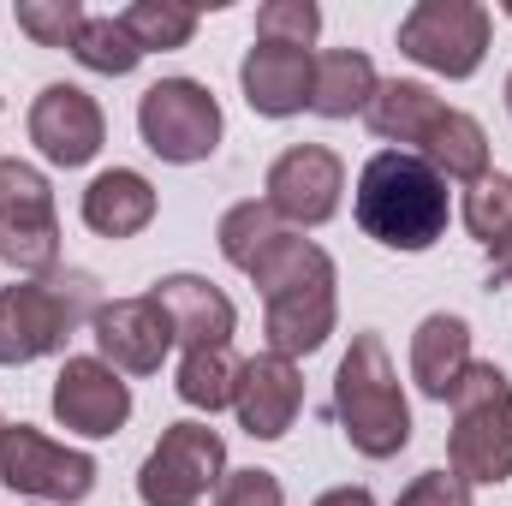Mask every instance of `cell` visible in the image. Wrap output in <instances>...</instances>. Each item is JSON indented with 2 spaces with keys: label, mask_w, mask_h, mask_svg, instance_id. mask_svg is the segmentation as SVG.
<instances>
[{
  "label": "cell",
  "mask_w": 512,
  "mask_h": 506,
  "mask_svg": "<svg viewBox=\"0 0 512 506\" xmlns=\"http://www.w3.org/2000/svg\"><path fill=\"white\" fill-rule=\"evenodd\" d=\"M251 280L262 292V328L268 352L280 358H310L334 334V256L304 233H280L268 251L251 262Z\"/></svg>",
  "instance_id": "obj_1"
},
{
  "label": "cell",
  "mask_w": 512,
  "mask_h": 506,
  "mask_svg": "<svg viewBox=\"0 0 512 506\" xmlns=\"http://www.w3.org/2000/svg\"><path fill=\"white\" fill-rule=\"evenodd\" d=\"M352 209H358V227L376 245L405 256L429 251L447 233V215H453L447 209V179L411 149H382V155L364 161Z\"/></svg>",
  "instance_id": "obj_2"
},
{
  "label": "cell",
  "mask_w": 512,
  "mask_h": 506,
  "mask_svg": "<svg viewBox=\"0 0 512 506\" xmlns=\"http://www.w3.org/2000/svg\"><path fill=\"white\" fill-rule=\"evenodd\" d=\"M334 417L364 459H393L411 447V405L382 334H352V352L334 370Z\"/></svg>",
  "instance_id": "obj_3"
},
{
  "label": "cell",
  "mask_w": 512,
  "mask_h": 506,
  "mask_svg": "<svg viewBox=\"0 0 512 506\" xmlns=\"http://www.w3.org/2000/svg\"><path fill=\"white\" fill-rule=\"evenodd\" d=\"M96 280L90 274H42L0 286V364H36L48 352H66V340L96 316Z\"/></svg>",
  "instance_id": "obj_4"
},
{
  "label": "cell",
  "mask_w": 512,
  "mask_h": 506,
  "mask_svg": "<svg viewBox=\"0 0 512 506\" xmlns=\"http://www.w3.org/2000/svg\"><path fill=\"white\" fill-rule=\"evenodd\" d=\"M453 429H447V471L465 483H507L512 477V381L501 364H471L453 387Z\"/></svg>",
  "instance_id": "obj_5"
},
{
  "label": "cell",
  "mask_w": 512,
  "mask_h": 506,
  "mask_svg": "<svg viewBox=\"0 0 512 506\" xmlns=\"http://www.w3.org/2000/svg\"><path fill=\"white\" fill-rule=\"evenodd\" d=\"M227 477V441L209 423H167L161 441L149 447L137 471V501L143 506H197Z\"/></svg>",
  "instance_id": "obj_6"
},
{
  "label": "cell",
  "mask_w": 512,
  "mask_h": 506,
  "mask_svg": "<svg viewBox=\"0 0 512 506\" xmlns=\"http://www.w3.org/2000/svg\"><path fill=\"white\" fill-rule=\"evenodd\" d=\"M495 18L477 0H417L399 18V54L441 72V78H471L489 54Z\"/></svg>",
  "instance_id": "obj_7"
},
{
  "label": "cell",
  "mask_w": 512,
  "mask_h": 506,
  "mask_svg": "<svg viewBox=\"0 0 512 506\" xmlns=\"http://www.w3.org/2000/svg\"><path fill=\"white\" fill-rule=\"evenodd\" d=\"M137 131H143L149 155H161L173 167L209 161L221 149V102L197 78H161L137 102Z\"/></svg>",
  "instance_id": "obj_8"
},
{
  "label": "cell",
  "mask_w": 512,
  "mask_h": 506,
  "mask_svg": "<svg viewBox=\"0 0 512 506\" xmlns=\"http://www.w3.org/2000/svg\"><path fill=\"white\" fill-rule=\"evenodd\" d=\"M0 262L24 280L60 268V215L54 191L30 161H0Z\"/></svg>",
  "instance_id": "obj_9"
},
{
  "label": "cell",
  "mask_w": 512,
  "mask_h": 506,
  "mask_svg": "<svg viewBox=\"0 0 512 506\" xmlns=\"http://www.w3.org/2000/svg\"><path fill=\"white\" fill-rule=\"evenodd\" d=\"M0 483L24 501H54V506H78L96 489V459L78 447L48 441L30 423H6L0 435Z\"/></svg>",
  "instance_id": "obj_10"
},
{
  "label": "cell",
  "mask_w": 512,
  "mask_h": 506,
  "mask_svg": "<svg viewBox=\"0 0 512 506\" xmlns=\"http://www.w3.org/2000/svg\"><path fill=\"white\" fill-rule=\"evenodd\" d=\"M262 203L292 227H322L340 215V191H346V161L328 149V143H292L268 161V179H262Z\"/></svg>",
  "instance_id": "obj_11"
},
{
  "label": "cell",
  "mask_w": 512,
  "mask_h": 506,
  "mask_svg": "<svg viewBox=\"0 0 512 506\" xmlns=\"http://www.w3.org/2000/svg\"><path fill=\"white\" fill-rule=\"evenodd\" d=\"M131 417V387L120 381L114 364L102 358H66L60 376H54V423L84 435V441H102V435H120Z\"/></svg>",
  "instance_id": "obj_12"
},
{
  "label": "cell",
  "mask_w": 512,
  "mask_h": 506,
  "mask_svg": "<svg viewBox=\"0 0 512 506\" xmlns=\"http://www.w3.org/2000/svg\"><path fill=\"white\" fill-rule=\"evenodd\" d=\"M90 334H96L102 364H114L120 376H155L161 358L173 352V322H167V310H161L149 292L102 304V310L90 316Z\"/></svg>",
  "instance_id": "obj_13"
},
{
  "label": "cell",
  "mask_w": 512,
  "mask_h": 506,
  "mask_svg": "<svg viewBox=\"0 0 512 506\" xmlns=\"http://www.w3.org/2000/svg\"><path fill=\"white\" fill-rule=\"evenodd\" d=\"M30 143L42 149V161L54 167H84L96 161V149L108 143V120L96 108L90 90L78 84H48L36 102H30Z\"/></svg>",
  "instance_id": "obj_14"
},
{
  "label": "cell",
  "mask_w": 512,
  "mask_h": 506,
  "mask_svg": "<svg viewBox=\"0 0 512 506\" xmlns=\"http://www.w3.org/2000/svg\"><path fill=\"white\" fill-rule=\"evenodd\" d=\"M298 405H304V376L292 358L280 352H256L239 364V387H233V411L245 423L251 441H280L292 423H298Z\"/></svg>",
  "instance_id": "obj_15"
},
{
  "label": "cell",
  "mask_w": 512,
  "mask_h": 506,
  "mask_svg": "<svg viewBox=\"0 0 512 506\" xmlns=\"http://www.w3.org/2000/svg\"><path fill=\"white\" fill-rule=\"evenodd\" d=\"M310 78H316V54L292 48V42H251L239 84L262 120H292L310 108Z\"/></svg>",
  "instance_id": "obj_16"
},
{
  "label": "cell",
  "mask_w": 512,
  "mask_h": 506,
  "mask_svg": "<svg viewBox=\"0 0 512 506\" xmlns=\"http://www.w3.org/2000/svg\"><path fill=\"white\" fill-rule=\"evenodd\" d=\"M149 298L167 310L173 340H179L185 352H203V346H233L239 310H233V298H227L215 280H203V274H167V280H155V286H149Z\"/></svg>",
  "instance_id": "obj_17"
},
{
  "label": "cell",
  "mask_w": 512,
  "mask_h": 506,
  "mask_svg": "<svg viewBox=\"0 0 512 506\" xmlns=\"http://www.w3.org/2000/svg\"><path fill=\"white\" fill-rule=\"evenodd\" d=\"M477 358H471V322L465 316H447V310H435V316H423L417 322V334H411V381L429 393V399H453V387L459 376L471 370Z\"/></svg>",
  "instance_id": "obj_18"
},
{
  "label": "cell",
  "mask_w": 512,
  "mask_h": 506,
  "mask_svg": "<svg viewBox=\"0 0 512 506\" xmlns=\"http://www.w3.org/2000/svg\"><path fill=\"white\" fill-rule=\"evenodd\" d=\"M155 221V185L137 167H108L84 191V227L102 239H137Z\"/></svg>",
  "instance_id": "obj_19"
},
{
  "label": "cell",
  "mask_w": 512,
  "mask_h": 506,
  "mask_svg": "<svg viewBox=\"0 0 512 506\" xmlns=\"http://www.w3.org/2000/svg\"><path fill=\"white\" fill-rule=\"evenodd\" d=\"M382 78H376V60L364 48H328L316 54V78H310V114L322 120H352V114H370Z\"/></svg>",
  "instance_id": "obj_20"
},
{
  "label": "cell",
  "mask_w": 512,
  "mask_h": 506,
  "mask_svg": "<svg viewBox=\"0 0 512 506\" xmlns=\"http://www.w3.org/2000/svg\"><path fill=\"white\" fill-rule=\"evenodd\" d=\"M411 155H423L441 179H459V185H477L483 173H489V131L477 126L465 108H441L429 131L417 137V149Z\"/></svg>",
  "instance_id": "obj_21"
},
{
  "label": "cell",
  "mask_w": 512,
  "mask_h": 506,
  "mask_svg": "<svg viewBox=\"0 0 512 506\" xmlns=\"http://www.w3.org/2000/svg\"><path fill=\"white\" fill-rule=\"evenodd\" d=\"M441 108H447V102H441L429 84H417V78H387L364 120H370V131H376L382 143H411V149H417V137L429 131V120H435Z\"/></svg>",
  "instance_id": "obj_22"
},
{
  "label": "cell",
  "mask_w": 512,
  "mask_h": 506,
  "mask_svg": "<svg viewBox=\"0 0 512 506\" xmlns=\"http://www.w3.org/2000/svg\"><path fill=\"white\" fill-rule=\"evenodd\" d=\"M239 352L233 346H203V352H185L179 364V399L197 405V411H227L233 405V387H239Z\"/></svg>",
  "instance_id": "obj_23"
},
{
  "label": "cell",
  "mask_w": 512,
  "mask_h": 506,
  "mask_svg": "<svg viewBox=\"0 0 512 506\" xmlns=\"http://www.w3.org/2000/svg\"><path fill=\"white\" fill-rule=\"evenodd\" d=\"M72 60L90 66V72H102V78H126V72H137L143 48H137V36L126 30L120 12H102V18H84V30L72 42Z\"/></svg>",
  "instance_id": "obj_24"
},
{
  "label": "cell",
  "mask_w": 512,
  "mask_h": 506,
  "mask_svg": "<svg viewBox=\"0 0 512 506\" xmlns=\"http://www.w3.org/2000/svg\"><path fill=\"white\" fill-rule=\"evenodd\" d=\"M280 233H292V227H286V221H280L268 203H256V197H251V203H233V209L221 215V227H215V239H221V256H227L233 268H245V274H251V262L268 251Z\"/></svg>",
  "instance_id": "obj_25"
},
{
  "label": "cell",
  "mask_w": 512,
  "mask_h": 506,
  "mask_svg": "<svg viewBox=\"0 0 512 506\" xmlns=\"http://www.w3.org/2000/svg\"><path fill=\"white\" fill-rule=\"evenodd\" d=\"M120 18H126V30L137 36L143 54H155V48L167 54V48H185L197 36V12L179 6V0H131Z\"/></svg>",
  "instance_id": "obj_26"
},
{
  "label": "cell",
  "mask_w": 512,
  "mask_h": 506,
  "mask_svg": "<svg viewBox=\"0 0 512 506\" xmlns=\"http://www.w3.org/2000/svg\"><path fill=\"white\" fill-rule=\"evenodd\" d=\"M465 227H471V239L483 245V251H495V245H507L512 239V179L507 173H483L471 191H465Z\"/></svg>",
  "instance_id": "obj_27"
},
{
  "label": "cell",
  "mask_w": 512,
  "mask_h": 506,
  "mask_svg": "<svg viewBox=\"0 0 512 506\" xmlns=\"http://www.w3.org/2000/svg\"><path fill=\"white\" fill-rule=\"evenodd\" d=\"M12 18H18V30H24L36 48H72L90 12H84L78 0H18Z\"/></svg>",
  "instance_id": "obj_28"
},
{
  "label": "cell",
  "mask_w": 512,
  "mask_h": 506,
  "mask_svg": "<svg viewBox=\"0 0 512 506\" xmlns=\"http://www.w3.org/2000/svg\"><path fill=\"white\" fill-rule=\"evenodd\" d=\"M322 30V12L316 0H268L256 12V42H292V48H310Z\"/></svg>",
  "instance_id": "obj_29"
},
{
  "label": "cell",
  "mask_w": 512,
  "mask_h": 506,
  "mask_svg": "<svg viewBox=\"0 0 512 506\" xmlns=\"http://www.w3.org/2000/svg\"><path fill=\"white\" fill-rule=\"evenodd\" d=\"M215 506H286V489H280L274 471L251 465V471H227V477H221Z\"/></svg>",
  "instance_id": "obj_30"
},
{
  "label": "cell",
  "mask_w": 512,
  "mask_h": 506,
  "mask_svg": "<svg viewBox=\"0 0 512 506\" xmlns=\"http://www.w3.org/2000/svg\"><path fill=\"white\" fill-rule=\"evenodd\" d=\"M393 506H471V483L459 471H423Z\"/></svg>",
  "instance_id": "obj_31"
},
{
  "label": "cell",
  "mask_w": 512,
  "mask_h": 506,
  "mask_svg": "<svg viewBox=\"0 0 512 506\" xmlns=\"http://www.w3.org/2000/svg\"><path fill=\"white\" fill-rule=\"evenodd\" d=\"M310 506H376V495H370V489H352V483H346V489H328V495H316Z\"/></svg>",
  "instance_id": "obj_32"
},
{
  "label": "cell",
  "mask_w": 512,
  "mask_h": 506,
  "mask_svg": "<svg viewBox=\"0 0 512 506\" xmlns=\"http://www.w3.org/2000/svg\"><path fill=\"white\" fill-rule=\"evenodd\" d=\"M489 262H495V274H489V280H495V286H512V239H507V245H495Z\"/></svg>",
  "instance_id": "obj_33"
},
{
  "label": "cell",
  "mask_w": 512,
  "mask_h": 506,
  "mask_svg": "<svg viewBox=\"0 0 512 506\" xmlns=\"http://www.w3.org/2000/svg\"><path fill=\"white\" fill-rule=\"evenodd\" d=\"M507 114H512V72H507Z\"/></svg>",
  "instance_id": "obj_34"
},
{
  "label": "cell",
  "mask_w": 512,
  "mask_h": 506,
  "mask_svg": "<svg viewBox=\"0 0 512 506\" xmlns=\"http://www.w3.org/2000/svg\"><path fill=\"white\" fill-rule=\"evenodd\" d=\"M0 435H6V417H0Z\"/></svg>",
  "instance_id": "obj_35"
}]
</instances>
